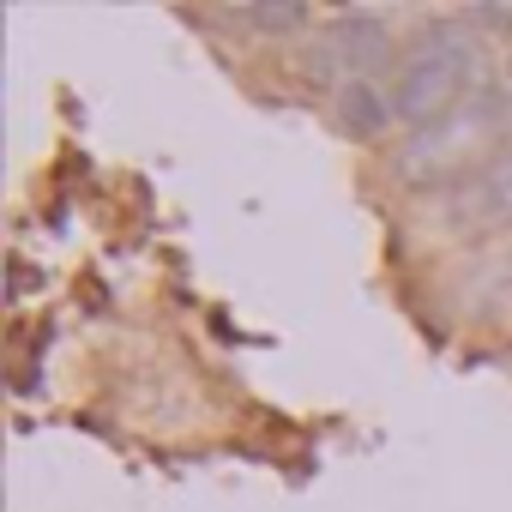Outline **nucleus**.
<instances>
[{
    "mask_svg": "<svg viewBox=\"0 0 512 512\" xmlns=\"http://www.w3.org/2000/svg\"><path fill=\"white\" fill-rule=\"evenodd\" d=\"M440 217L452 235H482V229H506L512 223V145L500 157H488L476 175L452 181L440 193Z\"/></svg>",
    "mask_w": 512,
    "mask_h": 512,
    "instance_id": "20e7f679",
    "label": "nucleus"
},
{
    "mask_svg": "<svg viewBox=\"0 0 512 512\" xmlns=\"http://www.w3.org/2000/svg\"><path fill=\"white\" fill-rule=\"evenodd\" d=\"M506 91H512V67H506Z\"/></svg>",
    "mask_w": 512,
    "mask_h": 512,
    "instance_id": "6e6552de",
    "label": "nucleus"
},
{
    "mask_svg": "<svg viewBox=\"0 0 512 512\" xmlns=\"http://www.w3.org/2000/svg\"><path fill=\"white\" fill-rule=\"evenodd\" d=\"M470 25H482V31H512V7H500V0H482V7H470Z\"/></svg>",
    "mask_w": 512,
    "mask_h": 512,
    "instance_id": "0eeeda50",
    "label": "nucleus"
},
{
    "mask_svg": "<svg viewBox=\"0 0 512 512\" xmlns=\"http://www.w3.org/2000/svg\"><path fill=\"white\" fill-rule=\"evenodd\" d=\"M506 133H512V91H482V97H470V103H458L452 115H440V121H428V127H410L404 133V145L392 151V169H398V181H410V187H452V181H464V175H476L488 157H500L506 151Z\"/></svg>",
    "mask_w": 512,
    "mask_h": 512,
    "instance_id": "f257e3e1",
    "label": "nucleus"
},
{
    "mask_svg": "<svg viewBox=\"0 0 512 512\" xmlns=\"http://www.w3.org/2000/svg\"><path fill=\"white\" fill-rule=\"evenodd\" d=\"M392 55H398L392 25H386L380 13L350 7V13H338L326 31L308 37V49H302V73H308L314 85H326V91H344V85H362V79L386 73Z\"/></svg>",
    "mask_w": 512,
    "mask_h": 512,
    "instance_id": "7ed1b4c3",
    "label": "nucleus"
},
{
    "mask_svg": "<svg viewBox=\"0 0 512 512\" xmlns=\"http://www.w3.org/2000/svg\"><path fill=\"white\" fill-rule=\"evenodd\" d=\"M332 115H338V127H344L350 139H380V133L398 121V103H392L374 79H362V85L332 91Z\"/></svg>",
    "mask_w": 512,
    "mask_h": 512,
    "instance_id": "39448f33",
    "label": "nucleus"
},
{
    "mask_svg": "<svg viewBox=\"0 0 512 512\" xmlns=\"http://www.w3.org/2000/svg\"><path fill=\"white\" fill-rule=\"evenodd\" d=\"M482 91H488V49H482V37L464 19H434L410 43L392 103H398V121L428 127V121L452 115L458 103H470Z\"/></svg>",
    "mask_w": 512,
    "mask_h": 512,
    "instance_id": "f03ea898",
    "label": "nucleus"
},
{
    "mask_svg": "<svg viewBox=\"0 0 512 512\" xmlns=\"http://www.w3.org/2000/svg\"><path fill=\"white\" fill-rule=\"evenodd\" d=\"M235 19L247 31H260V37H296V31H308L314 13L302 0H247V7H235Z\"/></svg>",
    "mask_w": 512,
    "mask_h": 512,
    "instance_id": "423d86ee",
    "label": "nucleus"
}]
</instances>
